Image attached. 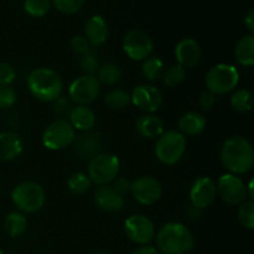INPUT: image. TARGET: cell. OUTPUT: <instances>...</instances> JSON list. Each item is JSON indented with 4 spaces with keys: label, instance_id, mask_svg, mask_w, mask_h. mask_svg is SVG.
<instances>
[{
    "label": "cell",
    "instance_id": "cell-32",
    "mask_svg": "<svg viewBox=\"0 0 254 254\" xmlns=\"http://www.w3.org/2000/svg\"><path fill=\"white\" fill-rule=\"evenodd\" d=\"M238 221L247 230L254 228V203L253 201H245L238 208Z\"/></svg>",
    "mask_w": 254,
    "mask_h": 254
},
{
    "label": "cell",
    "instance_id": "cell-34",
    "mask_svg": "<svg viewBox=\"0 0 254 254\" xmlns=\"http://www.w3.org/2000/svg\"><path fill=\"white\" fill-rule=\"evenodd\" d=\"M82 72L83 74H88V76H94L99 68V62L97 59V55L93 50H89L84 55H82L81 62H79Z\"/></svg>",
    "mask_w": 254,
    "mask_h": 254
},
{
    "label": "cell",
    "instance_id": "cell-38",
    "mask_svg": "<svg viewBox=\"0 0 254 254\" xmlns=\"http://www.w3.org/2000/svg\"><path fill=\"white\" fill-rule=\"evenodd\" d=\"M55 113L59 117H61V119H64L66 116H69L72 111L71 102L66 98V97H59V98L55 101L54 106Z\"/></svg>",
    "mask_w": 254,
    "mask_h": 254
},
{
    "label": "cell",
    "instance_id": "cell-8",
    "mask_svg": "<svg viewBox=\"0 0 254 254\" xmlns=\"http://www.w3.org/2000/svg\"><path fill=\"white\" fill-rule=\"evenodd\" d=\"M76 138V130L66 119H57L46 127L42 133V144L49 150H61L71 145Z\"/></svg>",
    "mask_w": 254,
    "mask_h": 254
},
{
    "label": "cell",
    "instance_id": "cell-18",
    "mask_svg": "<svg viewBox=\"0 0 254 254\" xmlns=\"http://www.w3.org/2000/svg\"><path fill=\"white\" fill-rule=\"evenodd\" d=\"M94 203L106 212H119L124 207V198L112 186H99L94 192Z\"/></svg>",
    "mask_w": 254,
    "mask_h": 254
},
{
    "label": "cell",
    "instance_id": "cell-4",
    "mask_svg": "<svg viewBox=\"0 0 254 254\" xmlns=\"http://www.w3.org/2000/svg\"><path fill=\"white\" fill-rule=\"evenodd\" d=\"M11 201L21 213H35L44 207L46 192L37 183L24 181L11 191Z\"/></svg>",
    "mask_w": 254,
    "mask_h": 254
},
{
    "label": "cell",
    "instance_id": "cell-20",
    "mask_svg": "<svg viewBox=\"0 0 254 254\" xmlns=\"http://www.w3.org/2000/svg\"><path fill=\"white\" fill-rule=\"evenodd\" d=\"M84 32H86V39L93 46H99L104 44L108 39V25L107 21L99 15L89 17L88 21L84 26Z\"/></svg>",
    "mask_w": 254,
    "mask_h": 254
},
{
    "label": "cell",
    "instance_id": "cell-1",
    "mask_svg": "<svg viewBox=\"0 0 254 254\" xmlns=\"http://www.w3.org/2000/svg\"><path fill=\"white\" fill-rule=\"evenodd\" d=\"M221 160L230 174L242 175L248 173L254 165L252 144L243 136H231L222 144Z\"/></svg>",
    "mask_w": 254,
    "mask_h": 254
},
{
    "label": "cell",
    "instance_id": "cell-17",
    "mask_svg": "<svg viewBox=\"0 0 254 254\" xmlns=\"http://www.w3.org/2000/svg\"><path fill=\"white\" fill-rule=\"evenodd\" d=\"M175 57L178 64L184 68L196 66L201 59V47L195 39H183L175 46Z\"/></svg>",
    "mask_w": 254,
    "mask_h": 254
},
{
    "label": "cell",
    "instance_id": "cell-13",
    "mask_svg": "<svg viewBox=\"0 0 254 254\" xmlns=\"http://www.w3.org/2000/svg\"><path fill=\"white\" fill-rule=\"evenodd\" d=\"M130 192L140 205L150 206L160 200L163 188L156 179L151 176H140L131 183Z\"/></svg>",
    "mask_w": 254,
    "mask_h": 254
},
{
    "label": "cell",
    "instance_id": "cell-36",
    "mask_svg": "<svg viewBox=\"0 0 254 254\" xmlns=\"http://www.w3.org/2000/svg\"><path fill=\"white\" fill-rule=\"evenodd\" d=\"M16 99L17 94L11 86H0V109L11 108Z\"/></svg>",
    "mask_w": 254,
    "mask_h": 254
},
{
    "label": "cell",
    "instance_id": "cell-11",
    "mask_svg": "<svg viewBox=\"0 0 254 254\" xmlns=\"http://www.w3.org/2000/svg\"><path fill=\"white\" fill-rule=\"evenodd\" d=\"M124 232L133 243L146 246L155 237L154 223L143 215H133L124 222Z\"/></svg>",
    "mask_w": 254,
    "mask_h": 254
},
{
    "label": "cell",
    "instance_id": "cell-25",
    "mask_svg": "<svg viewBox=\"0 0 254 254\" xmlns=\"http://www.w3.org/2000/svg\"><path fill=\"white\" fill-rule=\"evenodd\" d=\"M27 226V218L24 213L21 212H11L6 216L4 221V228L5 232L10 236L11 238H19L26 232Z\"/></svg>",
    "mask_w": 254,
    "mask_h": 254
},
{
    "label": "cell",
    "instance_id": "cell-6",
    "mask_svg": "<svg viewBox=\"0 0 254 254\" xmlns=\"http://www.w3.org/2000/svg\"><path fill=\"white\" fill-rule=\"evenodd\" d=\"M240 73L232 64H218L210 68L205 78L206 87L213 94H225L237 87Z\"/></svg>",
    "mask_w": 254,
    "mask_h": 254
},
{
    "label": "cell",
    "instance_id": "cell-30",
    "mask_svg": "<svg viewBox=\"0 0 254 254\" xmlns=\"http://www.w3.org/2000/svg\"><path fill=\"white\" fill-rule=\"evenodd\" d=\"M91 179L83 173H73L67 180V186H68L69 191L76 195H82V193L87 192L91 188Z\"/></svg>",
    "mask_w": 254,
    "mask_h": 254
},
{
    "label": "cell",
    "instance_id": "cell-42",
    "mask_svg": "<svg viewBox=\"0 0 254 254\" xmlns=\"http://www.w3.org/2000/svg\"><path fill=\"white\" fill-rule=\"evenodd\" d=\"M131 254H159V252L155 247L146 245V246H141V247L136 248V250Z\"/></svg>",
    "mask_w": 254,
    "mask_h": 254
},
{
    "label": "cell",
    "instance_id": "cell-23",
    "mask_svg": "<svg viewBox=\"0 0 254 254\" xmlns=\"http://www.w3.org/2000/svg\"><path fill=\"white\" fill-rule=\"evenodd\" d=\"M180 133L184 135L195 136L202 133L206 128V119L197 112H188L179 119Z\"/></svg>",
    "mask_w": 254,
    "mask_h": 254
},
{
    "label": "cell",
    "instance_id": "cell-2",
    "mask_svg": "<svg viewBox=\"0 0 254 254\" xmlns=\"http://www.w3.org/2000/svg\"><path fill=\"white\" fill-rule=\"evenodd\" d=\"M156 246L165 254H188L195 246L192 233L179 222L165 223L156 235Z\"/></svg>",
    "mask_w": 254,
    "mask_h": 254
},
{
    "label": "cell",
    "instance_id": "cell-35",
    "mask_svg": "<svg viewBox=\"0 0 254 254\" xmlns=\"http://www.w3.org/2000/svg\"><path fill=\"white\" fill-rule=\"evenodd\" d=\"M55 7L62 14H76L83 7L84 0H52Z\"/></svg>",
    "mask_w": 254,
    "mask_h": 254
},
{
    "label": "cell",
    "instance_id": "cell-3",
    "mask_svg": "<svg viewBox=\"0 0 254 254\" xmlns=\"http://www.w3.org/2000/svg\"><path fill=\"white\" fill-rule=\"evenodd\" d=\"M27 87L32 96L39 101L55 102L61 97L64 82L56 71L47 67H40L29 74Z\"/></svg>",
    "mask_w": 254,
    "mask_h": 254
},
{
    "label": "cell",
    "instance_id": "cell-12",
    "mask_svg": "<svg viewBox=\"0 0 254 254\" xmlns=\"http://www.w3.org/2000/svg\"><path fill=\"white\" fill-rule=\"evenodd\" d=\"M246 188L247 186L245 185L242 179L233 174L222 175L218 179L217 185H216L221 198L230 205H241L245 202L246 197H247V189Z\"/></svg>",
    "mask_w": 254,
    "mask_h": 254
},
{
    "label": "cell",
    "instance_id": "cell-5",
    "mask_svg": "<svg viewBox=\"0 0 254 254\" xmlns=\"http://www.w3.org/2000/svg\"><path fill=\"white\" fill-rule=\"evenodd\" d=\"M186 150V138L178 130L164 131L158 138L155 154L159 161L165 165H174L183 158Z\"/></svg>",
    "mask_w": 254,
    "mask_h": 254
},
{
    "label": "cell",
    "instance_id": "cell-14",
    "mask_svg": "<svg viewBox=\"0 0 254 254\" xmlns=\"http://www.w3.org/2000/svg\"><path fill=\"white\" fill-rule=\"evenodd\" d=\"M130 101L140 111L153 113L160 108L163 103V94L153 84L143 83L133 89V93L130 94Z\"/></svg>",
    "mask_w": 254,
    "mask_h": 254
},
{
    "label": "cell",
    "instance_id": "cell-28",
    "mask_svg": "<svg viewBox=\"0 0 254 254\" xmlns=\"http://www.w3.org/2000/svg\"><path fill=\"white\" fill-rule=\"evenodd\" d=\"M104 102L107 106L111 109H116V111H122L126 109L129 104L131 103L130 94L126 92L124 89L116 88L109 91L104 97Z\"/></svg>",
    "mask_w": 254,
    "mask_h": 254
},
{
    "label": "cell",
    "instance_id": "cell-19",
    "mask_svg": "<svg viewBox=\"0 0 254 254\" xmlns=\"http://www.w3.org/2000/svg\"><path fill=\"white\" fill-rule=\"evenodd\" d=\"M24 151V143L19 134L14 131L0 133V160L14 161Z\"/></svg>",
    "mask_w": 254,
    "mask_h": 254
},
{
    "label": "cell",
    "instance_id": "cell-31",
    "mask_svg": "<svg viewBox=\"0 0 254 254\" xmlns=\"http://www.w3.org/2000/svg\"><path fill=\"white\" fill-rule=\"evenodd\" d=\"M50 0H25L24 10L32 17H42L50 11Z\"/></svg>",
    "mask_w": 254,
    "mask_h": 254
},
{
    "label": "cell",
    "instance_id": "cell-16",
    "mask_svg": "<svg viewBox=\"0 0 254 254\" xmlns=\"http://www.w3.org/2000/svg\"><path fill=\"white\" fill-rule=\"evenodd\" d=\"M74 151L83 160H92L101 154L102 135L99 131H84L74 138Z\"/></svg>",
    "mask_w": 254,
    "mask_h": 254
},
{
    "label": "cell",
    "instance_id": "cell-41",
    "mask_svg": "<svg viewBox=\"0 0 254 254\" xmlns=\"http://www.w3.org/2000/svg\"><path fill=\"white\" fill-rule=\"evenodd\" d=\"M198 104H200L201 108L205 109V111L211 109L213 107V104H215V94L211 93L210 91L202 92L200 98H198Z\"/></svg>",
    "mask_w": 254,
    "mask_h": 254
},
{
    "label": "cell",
    "instance_id": "cell-40",
    "mask_svg": "<svg viewBox=\"0 0 254 254\" xmlns=\"http://www.w3.org/2000/svg\"><path fill=\"white\" fill-rule=\"evenodd\" d=\"M112 189L116 191L118 195H121L123 197L124 195L130 192L131 190V183L126 178H118L113 180V185H112Z\"/></svg>",
    "mask_w": 254,
    "mask_h": 254
},
{
    "label": "cell",
    "instance_id": "cell-24",
    "mask_svg": "<svg viewBox=\"0 0 254 254\" xmlns=\"http://www.w3.org/2000/svg\"><path fill=\"white\" fill-rule=\"evenodd\" d=\"M236 60L238 64L246 67H252L254 64V36L248 35V36L242 37L238 41L237 46L235 50Z\"/></svg>",
    "mask_w": 254,
    "mask_h": 254
},
{
    "label": "cell",
    "instance_id": "cell-15",
    "mask_svg": "<svg viewBox=\"0 0 254 254\" xmlns=\"http://www.w3.org/2000/svg\"><path fill=\"white\" fill-rule=\"evenodd\" d=\"M216 193H217V189H216V184L213 183L212 179L207 178V176H200L191 185V205L200 210L210 207L215 201Z\"/></svg>",
    "mask_w": 254,
    "mask_h": 254
},
{
    "label": "cell",
    "instance_id": "cell-39",
    "mask_svg": "<svg viewBox=\"0 0 254 254\" xmlns=\"http://www.w3.org/2000/svg\"><path fill=\"white\" fill-rule=\"evenodd\" d=\"M71 49L74 54L84 55L91 50V44L87 41L86 37L83 36H74L71 40Z\"/></svg>",
    "mask_w": 254,
    "mask_h": 254
},
{
    "label": "cell",
    "instance_id": "cell-26",
    "mask_svg": "<svg viewBox=\"0 0 254 254\" xmlns=\"http://www.w3.org/2000/svg\"><path fill=\"white\" fill-rule=\"evenodd\" d=\"M141 72L143 76L148 81L156 82L160 78H163L164 74V64L159 57L149 56L148 59L144 60L143 66H141Z\"/></svg>",
    "mask_w": 254,
    "mask_h": 254
},
{
    "label": "cell",
    "instance_id": "cell-47",
    "mask_svg": "<svg viewBox=\"0 0 254 254\" xmlns=\"http://www.w3.org/2000/svg\"><path fill=\"white\" fill-rule=\"evenodd\" d=\"M0 254H4V252H2V251H1V250H0Z\"/></svg>",
    "mask_w": 254,
    "mask_h": 254
},
{
    "label": "cell",
    "instance_id": "cell-27",
    "mask_svg": "<svg viewBox=\"0 0 254 254\" xmlns=\"http://www.w3.org/2000/svg\"><path fill=\"white\" fill-rule=\"evenodd\" d=\"M97 78H98L99 83L107 84V86H113V84L118 83L122 78V69L118 64H113V62H107V64H102L97 71Z\"/></svg>",
    "mask_w": 254,
    "mask_h": 254
},
{
    "label": "cell",
    "instance_id": "cell-43",
    "mask_svg": "<svg viewBox=\"0 0 254 254\" xmlns=\"http://www.w3.org/2000/svg\"><path fill=\"white\" fill-rule=\"evenodd\" d=\"M245 24L248 27L250 31H254V11L252 9L247 12V15L245 16Z\"/></svg>",
    "mask_w": 254,
    "mask_h": 254
},
{
    "label": "cell",
    "instance_id": "cell-44",
    "mask_svg": "<svg viewBox=\"0 0 254 254\" xmlns=\"http://www.w3.org/2000/svg\"><path fill=\"white\" fill-rule=\"evenodd\" d=\"M200 215H201L200 208L195 207V206H192V205L188 208V216L190 220H197V218L200 217Z\"/></svg>",
    "mask_w": 254,
    "mask_h": 254
},
{
    "label": "cell",
    "instance_id": "cell-10",
    "mask_svg": "<svg viewBox=\"0 0 254 254\" xmlns=\"http://www.w3.org/2000/svg\"><path fill=\"white\" fill-rule=\"evenodd\" d=\"M154 49L153 40L141 30H130L124 36L123 50L127 56L134 61H144L151 55Z\"/></svg>",
    "mask_w": 254,
    "mask_h": 254
},
{
    "label": "cell",
    "instance_id": "cell-33",
    "mask_svg": "<svg viewBox=\"0 0 254 254\" xmlns=\"http://www.w3.org/2000/svg\"><path fill=\"white\" fill-rule=\"evenodd\" d=\"M185 77H186L185 68L181 67L180 64H174V66L169 67V68L166 69V72H164L163 74L164 83H165L168 87L179 86V84L185 79Z\"/></svg>",
    "mask_w": 254,
    "mask_h": 254
},
{
    "label": "cell",
    "instance_id": "cell-45",
    "mask_svg": "<svg viewBox=\"0 0 254 254\" xmlns=\"http://www.w3.org/2000/svg\"><path fill=\"white\" fill-rule=\"evenodd\" d=\"M247 189V195L250 196V198H251V201L253 200L254 198V193H253V180H251L250 181V185H248V188H246Z\"/></svg>",
    "mask_w": 254,
    "mask_h": 254
},
{
    "label": "cell",
    "instance_id": "cell-21",
    "mask_svg": "<svg viewBox=\"0 0 254 254\" xmlns=\"http://www.w3.org/2000/svg\"><path fill=\"white\" fill-rule=\"evenodd\" d=\"M69 124L74 130L88 131L96 126V113L87 106H77L72 108L68 116Z\"/></svg>",
    "mask_w": 254,
    "mask_h": 254
},
{
    "label": "cell",
    "instance_id": "cell-46",
    "mask_svg": "<svg viewBox=\"0 0 254 254\" xmlns=\"http://www.w3.org/2000/svg\"><path fill=\"white\" fill-rule=\"evenodd\" d=\"M94 254H109V253H106V252H98V253H94Z\"/></svg>",
    "mask_w": 254,
    "mask_h": 254
},
{
    "label": "cell",
    "instance_id": "cell-29",
    "mask_svg": "<svg viewBox=\"0 0 254 254\" xmlns=\"http://www.w3.org/2000/svg\"><path fill=\"white\" fill-rule=\"evenodd\" d=\"M231 106L241 113L250 112L253 107V93L245 88L237 89L231 97Z\"/></svg>",
    "mask_w": 254,
    "mask_h": 254
},
{
    "label": "cell",
    "instance_id": "cell-7",
    "mask_svg": "<svg viewBox=\"0 0 254 254\" xmlns=\"http://www.w3.org/2000/svg\"><path fill=\"white\" fill-rule=\"evenodd\" d=\"M119 163L118 156L111 153L98 154L94 156L88 164V178L92 183L99 186L108 185L114 180L119 174Z\"/></svg>",
    "mask_w": 254,
    "mask_h": 254
},
{
    "label": "cell",
    "instance_id": "cell-9",
    "mask_svg": "<svg viewBox=\"0 0 254 254\" xmlns=\"http://www.w3.org/2000/svg\"><path fill=\"white\" fill-rule=\"evenodd\" d=\"M101 93V83L96 76L82 74L74 79L68 88L69 98L79 106H88L97 101Z\"/></svg>",
    "mask_w": 254,
    "mask_h": 254
},
{
    "label": "cell",
    "instance_id": "cell-37",
    "mask_svg": "<svg viewBox=\"0 0 254 254\" xmlns=\"http://www.w3.org/2000/svg\"><path fill=\"white\" fill-rule=\"evenodd\" d=\"M16 78V71L6 62H0V86H10Z\"/></svg>",
    "mask_w": 254,
    "mask_h": 254
},
{
    "label": "cell",
    "instance_id": "cell-22",
    "mask_svg": "<svg viewBox=\"0 0 254 254\" xmlns=\"http://www.w3.org/2000/svg\"><path fill=\"white\" fill-rule=\"evenodd\" d=\"M136 131L144 138H159L164 133V124L160 118L153 114H144L135 122Z\"/></svg>",
    "mask_w": 254,
    "mask_h": 254
}]
</instances>
